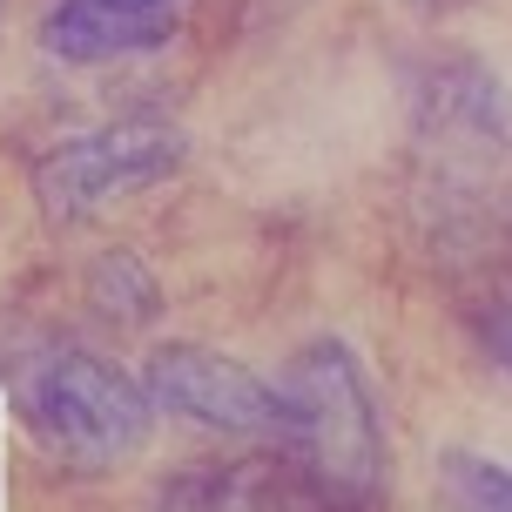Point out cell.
<instances>
[{
	"instance_id": "cell-11",
	"label": "cell",
	"mask_w": 512,
	"mask_h": 512,
	"mask_svg": "<svg viewBox=\"0 0 512 512\" xmlns=\"http://www.w3.org/2000/svg\"><path fill=\"white\" fill-rule=\"evenodd\" d=\"M418 7H452V0H418Z\"/></svg>"
},
{
	"instance_id": "cell-6",
	"label": "cell",
	"mask_w": 512,
	"mask_h": 512,
	"mask_svg": "<svg viewBox=\"0 0 512 512\" xmlns=\"http://www.w3.org/2000/svg\"><path fill=\"white\" fill-rule=\"evenodd\" d=\"M418 142L432 149L438 169H499L512 149V115L499 81L479 61H438L418 81Z\"/></svg>"
},
{
	"instance_id": "cell-2",
	"label": "cell",
	"mask_w": 512,
	"mask_h": 512,
	"mask_svg": "<svg viewBox=\"0 0 512 512\" xmlns=\"http://www.w3.org/2000/svg\"><path fill=\"white\" fill-rule=\"evenodd\" d=\"M21 418L27 432L68 465H122L155 425V405L142 378L95 351H48L21 384Z\"/></svg>"
},
{
	"instance_id": "cell-5",
	"label": "cell",
	"mask_w": 512,
	"mask_h": 512,
	"mask_svg": "<svg viewBox=\"0 0 512 512\" xmlns=\"http://www.w3.org/2000/svg\"><path fill=\"white\" fill-rule=\"evenodd\" d=\"M149 512H364L351 492H337L324 472H310L297 452L263 445L230 459H196L155 479Z\"/></svg>"
},
{
	"instance_id": "cell-10",
	"label": "cell",
	"mask_w": 512,
	"mask_h": 512,
	"mask_svg": "<svg viewBox=\"0 0 512 512\" xmlns=\"http://www.w3.org/2000/svg\"><path fill=\"white\" fill-rule=\"evenodd\" d=\"M472 337L486 344V358L512 378V283H492L486 297L472 304Z\"/></svg>"
},
{
	"instance_id": "cell-8",
	"label": "cell",
	"mask_w": 512,
	"mask_h": 512,
	"mask_svg": "<svg viewBox=\"0 0 512 512\" xmlns=\"http://www.w3.org/2000/svg\"><path fill=\"white\" fill-rule=\"evenodd\" d=\"M88 297H95V310H108L115 324H149L155 310H162V283L149 277L142 256L108 250V256H95V270H88Z\"/></svg>"
},
{
	"instance_id": "cell-7",
	"label": "cell",
	"mask_w": 512,
	"mask_h": 512,
	"mask_svg": "<svg viewBox=\"0 0 512 512\" xmlns=\"http://www.w3.org/2000/svg\"><path fill=\"white\" fill-rule=\"evenodd\" d=\"M182 34V0H54L41 48L68 68H102L128 54H155Z\"/></svg>"
},
{
	"instance_id": "cell-9",
	"label": "cell",
	"mask_w": 512,
	"mask_h": 512,
	"mask_svg": "<svg viewBox=\"0 0 512 512\" xmlns=\"http://www.w3.org/2000/svg\"><path fill=\"white\" fill-rule=\"evenodd\" d=\"M445 486L459 512H512V465L486 459V452H452L445 459Z\"/></svg>"
},
{
	"instance_id": "cell-1",
	"label": "cell",
	"mask_w": 512,
	"mask_h": 512,
	"mask_svg": "<svg viewBox=\"0 0 512 512\" xmlns=\"http://www.w3.org/2000/svg\"><path fill=\"white\" fill-rule=\"evenodd\" d=\"M283 398L297 411V438L283 452H297L310 472H324L337 492H351L364 512H378L384 499V425L364 364L351 358L344 337H310L290 351L277 371Z\"/></svg>"
},
{
	"instance_id": "cell-4",
	"label": "cell",
	"mask_w": 512,
	"mask_h": 512,
	"mask_svg": "<svg viewBox=\"0 0 512 512\" xmlns=\"http://www.w3.org/2000/svg\"><path fill=\"white\" fill-rule=\"evenodd\" d=\"M142 391L162 418H189L203 432L256 438V445L297 438V411L283 398V384L236 364L230 351H209V344H155L142 364Z\"/></svg>"
},
{
	"instance_id": "cell-3",
	"label": "cell",
	"mask_w": 512,
	"mask_h": 512,
	"mask_svg": "<svg viewBox=\"0 0 512 512\" xmlns=\"http://www.w3.org/2000/svg\"><path fill=\"white\" fill-rule=\"evenodd\" d=\"M182 155H189V142H182L176 122L122 115L108 128H88V135H68V142L41 149L34 203H41L48 223H81V216L122 203V196H142L155 182H169L182 169Z\"/></svg>"
}]
</instances>
